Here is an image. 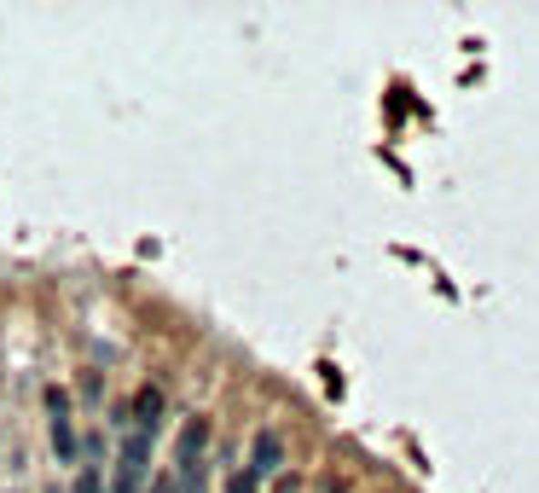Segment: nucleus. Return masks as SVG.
I'll return each mask as SVG.
<instances>
[{
  "instance_id": "obj_7",
  "label": "nucleus",
  "mask_w": 539,
  "mask_h": 493,
  "mask_svg": "<svg viewBox=\"0 0 539 493\" xmlns=\"http://www.w3.org/2000/svg\"><path fill=\"white\" fill-rule=\"evenodd\" d=\"M279 493H296V482H284V488H279Z\"/></svg>"
},
{
  "instance_id": "obj_5",
  "label": "nucleus",
  "mask_w": 539,
  "mask_h": 493,
  "mask_svg": "<svg viewBox=\"0 0 539 493\" xmlns=\"http://www.w3.org/2000/svg\"><path fill=\"white\" fill-rule=\"evenodd\" d=\"M76 493H105V476H99V465H82V476H76Z\"/></svg>"
},
{
  "instance_id": "obj_4",
  "label": "nucleus",
  "mask_w": 539,
  "mask_h": 493,
  "mask_svg": "<svg viewBox=\"0 0 539 493\" xmlns=\"http://www.w3.org/2000/svg\"><path fill=\"white\" fill-rule=\"evenodd\" d=\"M157 424H163V389L146 384L134 395V429H151V436H157Z\"/></svg>"
},
{
  "instance_id": "obj_1",
  "label": "nucleus",
  "mask_w": 539,
  "mask_h": 493,
  "mask_svg": "<svg viewBox=\"0 0 539 493\" xmlns=\"http://www.w3.org/2000/svg\"><path fill=\"white\" fill-rule=\"evenodd\" d=\"M146 470H151V429H134L122 441V458H117V493H139L146 488Z\"/></svg>"
},
{
  "instance_id": "obj_6",
  "label": "nucleus",
  "mask_w": 539,
  "mask_h": 493,
  "mask_svg": "<svg viewBox=\"0 0 539 493\" xmlns=\"http://www.w3.org/2000/svg\"><path fill=\"white\" fill-rule=\"evenodd\" d=\"M227 493H261V482H256V470H249V465H244V470H238V476H232V482H227Z\"/></svg>"
},
{
  "instance_id": "obj_2",
  "label": "nucleus",
  "mask_w": 539,
  "mask_h": 493,
  "mask_svg": "<svg viewBox=\"0 0 539 493\" xmlns=\"http://www.w3.org/2000/svg\"><path fill=\"white\" fill-rule=\"evenodd\" d=\"M203 441H209V424L192 418V424H186V436H180V488H186V493H198V476H203Z\"/></svg>"
},
{
  "instance_id": "obj_3",
  "label": "nucleus",
  "mask_w": 539,
  "mask_h": 493,
  "mask_svg": "<svg viewBox=\"0 0 539 493\" xmlns=\"http://www.w3.org/2000/svg\"><path fill=\"white\" fill-rule=\"evenodd\" d=\"M279 465H284V441H279V429H261V436H256V453H249V470H256V482L279 476Z\"/></svg>"
}]
</instances>
